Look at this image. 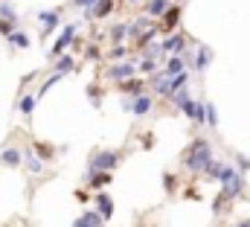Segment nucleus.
I'll return each mask as SVG.
<instances>
[{
    "instance_id": "27",
    "label": "nucleus",
    "mask_w": 250,
    "mask_h": 227,
    "mask_svg": "<svg viewBox=\"0 0 250 227\" xmlns=\"http://www.w3.org/2000/svg\"><path fill=\"white\" fill-rule=\"evenodd\" d=\"M154 70H160V61H157V58H140V61H137V73L151 76Z\"/></svg>"
},
{
    "instance_id": "43",
    "label": "nucleus",
    "mask_w": 250,
    "mask_h": 227,
    "mask_svg": "<svg viewBox=\"0 0 250 227\" xmlns=\"http://www.w3.org/2000/svg\"><path fill=\"white\" fill-rule=\"evenodd\" d=\"M143 146H146V149H151V146H154V137H151V134H146V137H143Z\"/></svg>"
},
{
    "instance_id": "3",
    "label": "nucleus",
    "mask_w": 250,
    "mask_h": 227,
    "mask_svg": "<svg viewBox=\"0 0 250 227\" xmlns=\"http://www.w3.org/2000/svg\"><path fill=\"white\" fill-rule=\"evenodd\" d=\"M105 76H108L111 82L131 79V76H137V61H128V58H123V61H114V64L105 70Z\"/></svg>"
},
{
    "instance_id": "14",
    "label": "nucleus",
    "mask_w": 250,
    "mask_h": 227,
    "mask_svg": "<svg viewBox=\"0 0 250 227\" xmlns=\"http://www.w3.org/2000/svg\"><path fill=\"white\" fill-rule=\"evenodd\" d=\"M120 85V91H123L125 96H140V93H146V79H140V76H131V79H123V82H117Z\"/></svg>"
},
{
    "instance_id": "7",
    "label": "nucleus",
    "mask_w": 250,
    "mask_h": 227,
    "mask_svg": "<svg viewBox=\"0 0 250 227\" xmlns=\"http://www.w3.org/2000/svg\"><path fill=\"white\" fill-rule=\"evenodd\" d=\"M169 99H172V102H175V105H178L184 114H187L189 119H195V114H198V102L189 96V88H187V91H178V93H172Z\"/></svg>"
},
{
    "instance_id": "44",
    "label": "nucleus",
    "mask_w": 250,
    "mask_h": 227,
    "mask_svg": "<svg viewBox=\"0 0 250 227\" xmlns=\"http://www.w3.org/2000/svg\"><path fill=\"white\" fill-rule=\"evenodd\" d=\"M236 227H250V219H245V222H239Z\"/></svg>"
},
{
    "instance_id": "17",
    "label": "nucleus",
    "mask_w": 250,
    "mask_h": 227,
    "mask_svg": "<svg viewBox=\"0 0 250 227\" xmlns=\"http://www.w3.org/2000/svg\"><path fill=\"white\" fill-rule=\"evenodd\" d=\"M209 58H212V50H209V47H204V44H198V47H195V58H192V67H195V73H207V67H209Z\"/></svg>"
},
{
    "instance_id": "42",
    "label": "nucleus",
    "mask_w": 250,
    "mask_h": 227,
    "mask_svg": "<svg viewBox=\"0 0 250 227\" xmlns=\"http://www.w3.org/2000/svg\"><path fill=\"white\" fill-rule=\"evenodd\" d=\"M76 198H79V204H87V201H90V195H87L84 189H76Z\"/></svg>"
},
{
    "instance_id": "4",
    "label": "nucleus",
    "mask_w": 250,
    "mask_h": 227,
    "mask_svg": "<svg viewBox=\"0 0 250 227\" xmlns=\"http://www.w3.org/2000/svg\"><path fill=\"white\" fill-rule=\"evenodd\" d=\"M151 108H154V96H151V93H140V96H131L128 114H134V116H148Z\"/></svg>"
},
{
    "instance_id": "41",
    "label": "nucleus",
    "mask_w": 250,
    "mask_h": 227,
    "mask_svg": "<svg viewBox=\"0 0 250 227\" xmlns=\"http://www.w3.org/2000/svg\"><path fill=\"white\" fill-rule=\"evenodd\" d=\"M93 3H96V0H73V6H76V9H90Z\"/></svg>"
},
{
    "instance_id": "1",
    "label": "nucleus",
    "mask_w": 250,
    "mask_h": 227,
    "mask_svg": "<svg viewBox=\"0 0 250 227\" xmlns=\"http://www.w3.org/2000/svg\"><path fill=\"white\" fill-rule=\"evenodd\" d=\"M184 169L192 172V175H201V169L212 160V143L207 140V137H195L192 143L187 146V152H184Z\"/></svg>"
},
{
    "instance_id": "13",
    "label": "nucleus",
    "mask_w": 250,
    "mask_h": 227,
    "mask_svg": "<svg viewBox=\"0 0 250 227\" xmlns=\"http://www.w3.org/2000/svg\"><path fill=\"white\" fill-rule=\"evenodd\" d=\"M93 204H96V213H99L105 222H111V219H114V198H111L108 192H102V189H99V192H96V198H93Z\"/></svg>"
},
{
    "instance_id": "15",
    "label": "nucleus",
    "mask_w": 250,
    "mask_h": 227,
    "mask_svg": "<svg viewBox=\"0 0 250 227\" xmlns=\"http://www.w3.org/2000/svg\"><path fill=\"white\" fill-rule=\"evenodd\" d=\"M154 23H157V21H151L148 15H143V18L131 21V23H128V38H131V41H137V38H140V35H146Z\"/></svg>"
},
{
    "instance_id": "22",
    "label": "nucleus",
    "mask_w": 250,
    "mask_h": 227,
    "mask_svg": "<svg viewBox=\"0 0 250 227\" xmlns=\"http://www.w3.org/2000/svg\"><path fill=\"white\" fill-rule=\"evenodd\" d=\"M32 152H35L44 163H50V160L56 158V149H53L50 143H41V140H35V143H32Z\"/></svg>"
},
{
    "instance_id": "31",
    "label": "nucleus",
    "mask_w": 250,
    "mask_h": 227,
    "mask_svg": "<svg viewBox=\"0 0 250 227\" xmlns=\"http://www.w3.org/2000/svg\"><path fill=\"white\" fill-rule=\"evenodd\" d=\"M6 41H9L12 47H18V50H26V47H29V35H23V32H18V29H15L12 35H6Z\"/></svg>"
},
{
    "instance_id": "33",
    "label": "nucleus",
    "mask_w": 250,
    "mask_h": 227,
    "mask_svg": "<svg viewBox=\"0 0 250 227\" xmlns=\"http://www.w3.org/2000/svg\"><path fill=\"white\" fill-rule=\"evenodd\" d=\"M163 189H166V195H175L178 192V175L175 172H166L163 175Z\"/></svg>"
},
{
    "instance_id": "12",
    "label": "nucleus",
    "mask_w": 250,
    "mask_h": 227,
    "mask_svg": "<svg viewBox=\"0 0 250 227\" xmlns=\"http://www.w3.org/2000/svg\"><path fill=\"white\" fill-rule=\"evenodd\" d=\"M148 85H151V91H154L157 96H169V85H172V76H169L166 70H154Z\"/></svg>"
},
{
    "instance_id": "25",
    "label": "nucleus",
    "mask_w": 250,
    "mask_h": 227,
    "mask_svg": "<svg viewBox=\"0 0 250 227\" xmlns=\"http://www.w3.org/2000/svg\"><path fill=\"white\" fill-rule=\"evenodd\" d=\"M35 105H38V96H32V93H23L18 99V111L23 114V116H29V114L35 111Z\"/></svg>"
},
{
    "instance_id": "32",
    "label": "nucleus",
    "mask_w": 250,
    "mask_h": 227,
    "mask_svg": "<svg viewBox=\"0 0 250 227\" xmlns=\"http://www.w3.org/2000/svg\"><path fill=\"white\" fill-rule=\"evenodd\" d=\"M62 79H64V73H53V76H50V79H47V82L38 88V93H35V96H44V93H50V91H53V88H56Z\"/></svg>"
},
{
    "instance_id": "46",
    "label": "nucleus",
    "mask_w": 250,
    "mask_h": 227,
    "mask_svg": "<svg viewBox=\"0 0 250 227\" xmlns=\"http://www.w3.org/2000/svg\"><path fill=\"white\" fill-rule=\"evenodd\" d=\"M137 227H146V225H137Z\"/></svg>"
},
{
    "instance_id": "24",
    "label": "nucleus",
    "mask_w": 250,
    "mask_h": 227,
    "mask_svg": "<svg viewBox=\"0 0 250 227\" xmlns=\"http://www.w3.org/2000/svg\"><path fill=\"white\" fill-rule=\"evenodd\" d=\"M23 166L32 172V175H38V172H44V160L35 152H23Z\"/></svg>"
},
{
    "instance_id": "20",
    "label": "nucleus",
    "mask_w": 250,
    "mask_h": 227,
    "mask_svg": "<svg viewBox=\"0 0 250 227\" xmlns=\"http://www.w3.org/2000/svg\"><path fill=\"white\" fill-rule=\"evenodd\" d=\"M169 6H172L169 0H146V15H148L151 21H160V15H163Z\"/></svg>"
},
{
    "instance_id": "29",
    "label": "nucleus",
    "mask_w": 250,
    "mask_h": 227,
    "mask_svg": "<svg viewBox=\"0 0 250 227\" xmlns=\"http://www.w3.org/2000/svg\"><path fill=\"white\" fill-rule=\"evenodd\" d=\"M111 41L114 44H125L128 41V23H114L111 26Z\"/></svg>"
},
{
    "instance_id": "21",
    "label": "nucleus",
    "mask_w": 250,
    "mask_h": 227,
    "mask_svg": "<svg viewBox=\"0 0 250 227\" xmlns=\"http://www.w3.org/2000/svg\"><path fill=\"white\" fill-rule=\"evenodd\" d=\"M221 166H224V163L212 158V160H209V163H207V166L201 169V178H204V181H209V183H218V175H221Z\"/></svg>"
},
{
    "instance_id": "5",
    "label": "nucleus",
    "mask_w": 250,
    "mask_h": 227,
    "mask_svg": "<svg viewBox=\"0 0 250 227\" xmlns=\"http://www.w3.org/2000/svg\"><path fill=\"white\" fill-rule=\"evenodd\" d=\"M73 44H76V23H67V26L62 29V35H59V41L53 44L50 56H53V58H56V56H62L64 50H67V47H73Z\"/></svg>"
},
{
    "instance_id": "28",
    "label": "nucleus",
    "mask_w": 250,
    "mask_h": 227,
    "mask_svg": "<svg viewBox=\"0 0 250 227\" xmlns=\"http://www.w3.org/2000/svg\"><path fill=\"white\" fill-rule=\"evenodd\" d=\"M227 204H230V195H227V192L221 189V192H218V195L212 198V216L218 219V216H221V213L227 210Z\"/></svg>"
},
{
    "instance_id": "23",
    "label": "nucleus",
    "mask_w": 250,
    "mask_h": 227,
    "mask_svg": "<svg viewBox=\"0 0 250 227\" xmlns=\"http://www.w3.org/2000/svg\"><path fill=\"white\" fill-rule=\"evenodd\" d=\"M53 67H56V73H64V76H67V73L76 70V61H73L70 53H62V56H56V64H53Z\"/></svg>"
},
{
    "instance_id": "19",
    "label": "nucleus",
    "mask_w": 250,
    "mask_h": 227,
    "mask_svg": "<svg viewBox=\"0 0 250 227\" xmlns=\"http://www.w3.org/2000/svg\"><path fill=\"white\" fill-rule=\"evenodd\" d=\"M187 64H189V58L184 56V53H178V56L166 58V67H163V70H166L169 76H178V73H184V70H187Z\"/></svg>"
},
{
    "instance_id": "45",
    "label": "nucleus",
    "mask_w": 250,
    "mask_h": 227,
    "mask_svg": "<svg viewBox=\"0 0 250 227\" xmlns=\"http://www.w3.org/2000/svg\"><path fill=\"white\" fill-rule=\"evenodd\" d=\"M128 3H134V6H137V3H146V0H128Z\"/></svg>"
},
{
    "instance_id": "34",
    "label": "nucleus",
    "mask_w": 250,
    "mask_h": 227,
    "mask_svg": "<svg viewBox=\"0 0 250 227\" xmlns=\"http://www.w3.org/2000/svg\"><path fill=\"white\" fill-rule=\"evenodd\" d=\"M15 26H18V18H0V35H3V38L12 35Z\"/></svg>"
},
{
    "instance_id": "35",
    "label": "nucleus",
    "mask_w": 250,
    "mask_h": 227,
    "mask_svg": "<svg viewBox=\"0 0 250 227\" xmlns=\"http://www.w3.org/2000/svg\"><path fill=\"white\" fill-rule=\"evenodd\" d=\"M207 125L209 128H218V111H215L212 102H207Z\"/></svg>"
},
{
    "instance_id": "40",
    "label": "nucleus",
    "mask_w": 250,
    "mask_h": 227,
    "mask_svg": "<svg viewBox=\"0 0 250 227\" xmlns=\"http://www.w3.org/2000/svg\"><path fill=\"white\" fill-rule=\"evenodd\" d=\"M84 56H87V61H99L102 53H99V47H87V50H84Z\"/></svg>"
},
{
    "instance_id": "36",
    "label": "nucleus",
    "mask_w": 250,
    "mask_h": 227,
    "mask_svg": "<svg viewBox=\"0 0 250 227\" xmlns=\"http://www.w3.org/2000/svg\"><path fill=\"white\" fill-rule=\"evenodd\" d=\"M87 96H90L93 108H102V91H99L96 85H90V88H87Z\"/></svg>"
},
{
    "instance_id": "38",
    "label": "nucleus",
    "mask_w": 250,
    "mask_h": 227,
    "mask_svg": "<svg viewBox=\"0 0 250 227\" xmlns=\"http://www.w3.org/2000/svg\"><path fill=\"white\" fill-rule=\"evenodd\" d=\"M125 56H128V47L125 44H114L111 47V61H123Z\"/></svg>"
},
{
    "instance_id": "2",
    "label": "nucleus",
    "mask_w": 250,
    "mask_h": 227,
    "mask_svg": "<svg viewBox=\"0 0 250 227\" xmlns=\"http://www.w3.org/2000/svg\"><path fill=\"white\" fill-rule=\"evenodd\" d=\"M120 163H123V152L120 149H102V152H96L90 158L87 172H114Z\"/></svg>"
},
{
    "instance_id": "26",
    "label": "nucleus",
    "mask_w": 250,
    "mask_h": 227,
    "mask_svg": "<svg viewBox=\"0 0 250 227\" xmlns=\"http://www.w3.org/2000/svg\"><path fill=\"white\" fill-rule=\"evenodd\" d=\"M187 88H189V73L184 70V73L172 76V85H169V96H172V93H178V91H187Z\"/></svg>"
},
{
    "instance_id": "11",
    "label": "nucleus",
    "mask_w": 250,
    "mask_h": 227,
    "mask_svg": "<svg viewBox=\"0 0 250 227\" xmlns=\"http://www.w3.org/2000/svg\"><path fill=\"white\" fill-rule=\"evenodd\" d=\"M38 23H41V35H50L59 23H62V12L50 9V12H38Z\"/></svg>"
},
{
    "instance_id": "9",
    "label": "nucleus",
    "mask_w": 250,
    "mask_h": 227,
    "mask_svg": "<svg viewBox=\"0 0 250 227\" xmlns=\"http://www.w3.org/2000/svg\"><path fill=\"white\" fill-rule=\"evenodd\" d=\"M160 47H163V56H178V53H184V47H187V35H184V32H172L169 38L160 41Z\"/></svg>"
},
{
    "instance_id": "39",
    "label": "nucleus",
    "mask_w": 250,
    "mask_h": 227,
    "mask_svg": "<svg viewBox=\"0 0 250 227\" xmlns=\"http://www.w3.org/2000/svg\"><path fill=\"white\" fill-rule=\"evenodd\" d=\"M0 18H18L12 3H0Z\"/></svg>"
},
{
    "instance_id": "30",
    "label": "nucleus",
    "mask_w": 250,
    "mask_h": 227,
    "mask_svg": "<svg viewBox=\"0 0 250 227\" xmlns=\"http://www.w3.org/2000/svg\"><path fill=\"white\" fill-rule=\"evenodd\" d=\"M163 56V47H160V41H148L143 50H140V58H160Z\"/></svg>"
},
{
    "instance_id": "18",
    "label": "nucleus",
    "mask_w": 250,
    "mask_h": 227,
    "mask_svg": "<svg viewBox=\"0 0 250 227\" xmlns=\"http://www.w3.org/2000/svg\"><path fill=\"white\" fill-rule=\"evenodd\" d=\"M0 163H3V166H9V169H18V166L23 163V152H21V149H15V146H9V149H3V152H0Z\"/></svg>"
},
{
    "instance_id": "8",
    "label": "nucleus",
    "mask_w": 250,
    "mask_h": 227,
    "mask_svg": "<svg viewBox=\"0 0 250 227\" xmlns=\"http://www.w3.org/2000/svg\"><path fill=\"white\" fill-rule=\"evenodd\" d=\"M181 15H184V6H169L163 15H160V32H172L178 23H181Z\"/></svg>"
},
{
    "instance_id": "10",
    "label": "nucleus",
    "mask_w": 250,
    "mask_h": 227,
    "mask_svg": "<svg viewBox=\"0 0 250 227\" xmlns=\"http://www.w3.org/2000/svg\"><path fill=\"white\" fill-rule=\"evenodd\" d=\"M84 183H87L90 192H99V189H105V186L114 183V172H87Z\"/></svg>"
},
{
    "instance_id": "6",
    "label": "nucleus",
    "mask_w": 250,
    "mask_h": 227,
    "mask_svg": "<svg viewBox=\"0 0 250 227\" xmlns=\"http://www.w3.org/2000/svg\"><path fill=\"white\" fill-rule=\"evenodd\" d=\"M114 9H117V0H96L90 9H84V18H87V21H102V18H108Z\"/></svg>"
},
{
    "instance_id": "37",
    "label": "nucleus",
    "mask_w": 250,
    "mask_h": 227,
    "mask_svg": "<svg viewBox=\"0 0 250 227\" xmlns=\"http://www.w3.org/2000/svg\"><path fill=\"white\" fill-rule=\"evenodd\" d=\"M233 160H236V169L242 172V175L250 172V158H245V155H233Z\"/></svg>"
},
{
    "instance_id": "16",
    "label": "nucleus",
    "mask_w": 250,
    "mask_h": 227,
    "mask_svg": "<svg viewBox=\"0 0 250 227\" xmlns=\"http://www.w3.org/2000/svg\"><path fill=\"white\" fill-rule=\"evenodd\" d=\"M221 189H224V192L230 195V201L242 198V195H245V175H242V172H236V175H233V178H230V181H227V183L221 186Z\"/></svg>"
},
{
    "instance_id": "47",
    "label": "nucleus",
    "mask_w": 250,
    "mask_h": 227,
    "mask_svg": "<svg viewBox=\"0 0 250 227\" xmlns=\"http://www.w3.org/2000/svg\"><path fill=\"white\" fill-rule=\"evenodd\" d=\"M102 227H105V225H102Z\"/></svg>"
}]
</instances>
